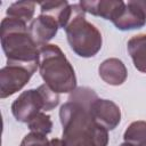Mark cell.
<instances>
[{
    "mask_svg": "<svg viewBox=\"0 0 146 146\" xmlns=\"http://www.w3.org/2000/svg\"><path fill=\"white\" fill-rule=\"evenodd\" d=\"M19 146H49V140L44 135L30 132L23 138Z\"/></svg>",
    "mask_w": 146,
    "mask_h": 146,
    "instance_id": "e0dca14e",
    "label": "cell"
},
{
    "mask_svg": "<svg viewBox=\"0 0 146 146\" xmlns=\"http://www.w3.org/2000/svg\"><path fill=\"white\" fill-rule=\"evenodd\" d=\"M123 139L135 146L146 143V121H133L128 125L123 133Z\"/></svg>",
    "mask_w": 146,
    "mask_h": 146,
    "instance_id": "9a60e30c",
    "label": "cell"
},
{
    "mask_svg": "<svg viewBox=\"0 0 146 146\" xmlns=\"http://www.w3.org/2000/svg\"><path fill=\"white\" fill-rule=\"evenodd\" d=\"M59 25L58 23L48 15L40 14L29 25V33L38 46V48L48 44V42L57 34Z\"/></svg>",
    "mask_w": 146,
    "mask_h": 146,
    "instance_id": "9c48e42d",
    "label": "cell"
},
{
    "mask_svg": "<svg viewBox=\"0 0 146 146\" xmlns=\"http://www.w3.org/2000/svg\"><path fill=\"white\" fill-rule=\"evenodd\" d=\"M26 124L31 132H35L44 136L50 133L52 130V121L50 116L44 112H40L36 115H34Z\"/></svg>",
    "mask_w": 146,
    "mask_h": 146,
    "instance_id": "2e32d148",
    "label": "cell"
},
{
    "mask_svg": "<svg viewBox=\"0 0 146 146\" xmlns=\"http://www.w3.org/2000/svg\"><path fill=\"white\" fill-rule=\"evenodd\" d=\"M46 111V102L39 88L23 91L11 104V113L18 122L27 123L34 115Z\"/></svg>",
    "mask_w": 146,
    "mask_h": 146,
    "instance_id": "5b68a950",
    "label": "cell"
},
{
    "mask_svg": "<svg viewBox=\"0 0 146 146\" xmlns=\"http://www.w3.org/2000/svg\"><path fill=\"white\" fill-rule=\"evenodd\" d=\"M100 79L110 86H121L128 78V71L123 62L119 58H107L98 67Z\"/></svg>",
    "mask_w": 146,
    "mask_h": 146,
    "instance_id": "8fae6325",
    "label": "cell"
},
{
    "mask_svg": "<svg viewBox=\"0 0 146 146\" xmlns=\"http://www.w3.org/2000/svg\"><path fill=\"white\" fill-rule=\"evenodd\" d=\"M40 14L48 15L52 17L59 25V27L65 29L72 13V5L67 1H46L40 2Z\"/></svg>",
    "mask_w": 146,
    "mask_h": 146,
    "instance_id": "7c38bea8",
    "label": "cell"
},
{
    "mask_svg": "<svg viewBox=\"0 0 146 146\" xmlns=\"http://www.w3.org/2000/svg\"><path fill=\"white\" fill-rule=\"evenodd\" d=\"M86 13L113 22L123 10L125 2L121 0H83L79 2Z\"/></svg>",
    "mask_w": 146,
    "mask_h": 146,
    "instance_id": "30bf717a",
    "label": "cell"
},
{
    "mask_svg": "<svg viewBox=\"0 0 146 146\" xmlns=\"http://www.w3.org/2000/svg\"><path fill=\"white\" fill-rule=\"evenodd\" d=\"M117 30L129 31L141 29L146 25V1L132 0L125 6L116 19L112 22Z\"/></svg>",
    "mask_w": 146,
    "mask_h": 146,
    "instance_id": "52a82bcc",
    "label": "cell"
},
{
    "mask_svg": "<svg viewBox=\"0 0 146 146\" xmlns=\"http://www.w3.org/2000/svg\"><path fill=\"white\" fill-rule=\"evenodd\" d=\"M97 98L92 89L79 87L60 106L59 120L66 146H107L108 131L95 121L90 111Z\"/></svg>",
    "mask_w": 146,
    "mask_h": 146,
    "instance_id": "6da1fadb",
    "label": "cell"
},
{
    "mask_svg": "<svg viewBox=\"0 0 146 146\" xmlns=\"http://www.w3.org/2000/svg\"><path fill=\"white\" fill-rule=\"evenodd\" d=\"M139 146H146V143H144V144H141V145H139Z\"/></svg>",
    "mask_w": 146,
    "mask_h": 146,
    "instance_id": "ffe728a7",
    "label": "cell"
},
{
    "mask_svg": "<svg viewBox=\"0 0 146 146\" xmlns=\"http://www.w3.org/2000/svg\"><path fill=\"white\" fill-rule=\"evenodd\" d=\"M64 30L71 49L78 56L90 58L102 49V33L94 24L86 19V11L80 3L72 5L71 17Z\"/></svg>",
    "mask_w": 146,
    "mask_h": 146,
    "instance_id": "277c9868",
    "label": "cell"
},
{
    "mask_svg": "<svg viewBox=\"0 0 146 146\" xmlns=\"http://www.w3.org/2000/svg\"><path fill=\"white\" fill-rule=\"evenodd\" d=\"M49 146H66L65 141L63 139H58V138H52L49 140Z\"/></svg>",
    "mask_w": 146,
    "mask_h": 146,
    "instance_id": "ac0fdd59",
    "label": "cell"
},
{
    "mask_svg": "<svg viewBox=\"0 0 146 146\" xmlns=\"http://www.w3.org/2000/svg\"><path fill=\"white\" fill-rule=\"evenodd\" d=\"M90 111L95 121L107 131L114 130L121 121L120 107L110 99L97 98L91 104Z\"/></svg>",
    "mask_w": 146,
    "mask_h": 146,
    "instance_id": "ba28073f",
    "label": "cell"
},
{
    "mask_svg": "<svg viewBox=\"0 0 146 146\" xmlns=\"http://www.w3.org/2000/svg\"><path fill=\"white\" fill-rule=\"evenodd\" d=\"M35 11V2L33 1H17L13 2L6 10L8 17L19 19L24 23L32 22Z\"/></svg>",
    "mask_w": 146,
    "mask_h": 146,
    "instance_id": "5bb4252c",
    "label": "cell"
},
{
    "mask_svg": "<svg viewBox=\"0 0 146 146\" xmlns=\"http://www.w3.org/2000/svg\"><path fill=\"white\" fill-rule=\"evenodd\" d=\"M119 146H135V145H132V144H130V143H127V141H124V143L120 144Z\"/></svg>",
    "mask_w": 146,
    "mask_h": 146,
    "instance_id": "d6986e66",
    "label": "cell"
},
{
    "mask_svg": "<svg viewBox=\"0 0 146 146\" xmlns=\"http://www.w3.org/2000/svg\"><path fill=\"white\" fill-rule=\"evenodd\" d=\"M39 72L44 83L57 94H71L78 88L75 71L57 44L39 48Z\"/></svg>",
    "mask_w": 146,
    "mask_h": 146,
    "instance_id": "3957f363",
    "label": "cell"
},
{
    "mask_svg": "<svg viewBox=\"0 0 146 146\" xmlns=\"http://www.w3.org/2000/svg\"><path fill=\"white\" fill-rule=\"evenodd\" d=\"M0 31L7 65L22 66L34 74L39 70V48L29 33L27 24L6 16L1 21Z\"/></svg>",
    "mask_w": 146,
    "mask_h": 146,
    "instance_id": "7a4b0ae2",
    "label": "cell"
},
{
    "mask_svg": "<svg viewBox=\"0 0 146 146\" xmlns=\"http://www.w3.org/2000/svg\"><path fill=\"white\" fill-rule=\"evenodd\" d=\"M128 52L133 66L141 73H146V33L133 35L127 43Z\"/></svg>",
    "mask_w": 146,
    "mask_h": 146,
    "instance_id": "4fadbf2b",
    "label": "cell"
},
{
    "mask_svg": "<svg viewBox=\"0 0 146 146\" xmlns=\"http://www.w3.org/2000/svg\"><path fill=\"white\" fill-rule=\"evenodd\" d=\"M33 73L17 65H6L0 70V97L2 99L23 89Z\"/></svg>",
    "mask_w": 146,
    "mask_h": 146,
    "instance_id": "8992f818",
    "label": "cell"
}]
</instances>
